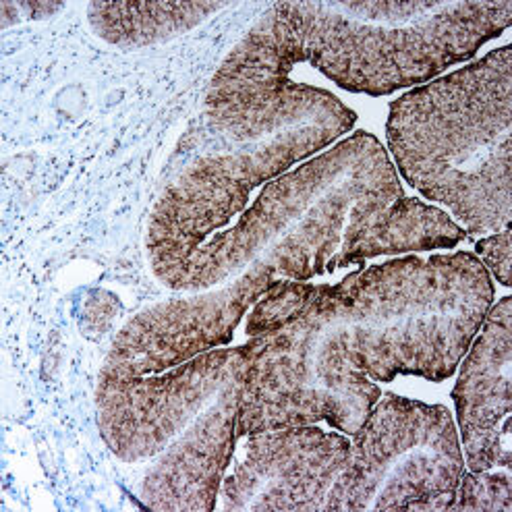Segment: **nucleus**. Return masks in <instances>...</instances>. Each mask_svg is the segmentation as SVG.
<instances>
[{"label": "nucleus", "mask_w": 512, "mask_h": 512, "mask_svg": "<svg viewBox=\"0 0 512 512\" xmlns=\"http://www.w3.org/2000/svg\"><path fill=\"white\" fill-rule=\"evenodd\" d=\"M492 301L490 272L467 251L320 284L297 320L258 336L237 438L318 421L353 436L382 396L369 380L450 378Z\"/></svg>", "instance_id": "obj_1"}, {"label": "nucleus", "mask_w": 512, "mask_h": 512, "mask_svg": "<svg viewBox=\"0 0 512 512\" xmlns=\"http://www.w3.org/2000/svg\"><path fill=\"white\" fill-rule=\"evenodd\" d=\"M398 197L403 189L394 166L365 131L272 179L253 199L243 237L214 287L158 303L129 320L98 382L156 376L231 343L247 309L278 282L334 270L357 212Z\"/></svg>", "instance_id": "obj_2"}, {"label": "nucleus", "mask_w": 512, "mask_h": 512, "mask_svg": "<svg viewBox=\"0 0 512 512\" xmlns=\"http://www.w3.org/2000/svg\"><path fill=\"white\" fill-rule=\"evenodd\" d=\"M255 347L258 338H251L156 376L98 382L100 434L121 463L139 469L146 508L214 510Z\"/></svg>", "instance_id": "obj_3"}, {"label": "nucleus", "mask_w": 512, "mask_h": 512, "mask_svg": "<svg viewBox=\"0 0 512 512\" xmlns=\"http://www.w3.org/2000/svg\"><path fill=\"white\" fill-rule=\"evenodd\" d=\"M512 48L436 79L390 104L386 135L401 175L444 204L469 233L512 218Z\"/></svg>", "instance_id": "obj_4"}, {"label": "nucleus", "mask_w": 512, "mask_h": 512, "mask_svg": "<svg viewBox=\"0 0 512 512\" xmlns=\"http://www.w3.org/2000/svg\"><path fill=\"white\" fill-rule=\"evenodd\" d=\"M276 7L297 36L303 63L340 88L369 96L430 81L512 23V0H330Z\"/></svg>", "instance_id": "obj_5"}, {"label": "nucleus", "mask_w": 512, "mask_h": 512, "mask_svg": "<svg viewBox=\"0 0 512 512\" xmlns=\"http://www.w3.org/2000/svg\"><path fill=\"white\" fill-rule=\"evenodd\" d=\"M463 473L465 459L450 411L386 394L353 434L347 467L324 512L450 510Z\"/></svg>", "instance_id": "obj_6"}, {"label": "nucleus", "mask_w": 512, "mask_h": 512, "mask_svg": "<svg viewBox=\"0 0 512 512\" xmlns=\"http://www.w3.org/2000/svg\"><path fill=\"white\" fill-rule=\"evenodd\" d=\"M245 438L241 461L220 483L222 510L324 512L349 461L345 436L293 425Z\"/></svg>", "instance_id": "obj_7"}, {"label": "nucleus", "mask_w": 512, "mask_h": 512, "mask_svg": "<svg viewBox=\"0 0 512 512\" xmlns=\"http://www.w3.org/2000/svg\"><path fill=\"white\" fill-rule=\"evenodd\" d=\"M452 390L469 471L510 469L512 425V297L483 318Z\"/></svg>", "instance_id": "obj_8"}, {"label": "nucleus", "mask_w": 512, "mask_h": 512, "mask_svg": "<svg viewBox=\"0 0 512 512\" xmlns=\"http://www.w3.org/2000/svg\"><path fill=\"white\" fill-rule=\"evenodd\" d=\"M465 231L442 210L413 197H398L384 208L349 253V266L386 253L454 247Z\"/></svg>", "instance_id": "obj_9"}, {"label": "nucleus", "mask_w": 512, "mask_h": 512, "mask_svg": "<svg viewBox=\"0 0 512 512\" xmlns=\"http://www.w3.org/2000/svg\"><path fill=\"white\" fill-rule=\"evenodd\" d=\"M224 7V3H92L88 17L98 38L112 46L139 48L185 34Z\"/></svg>", "instance_id": "obj_10"}, {"label": "nucleus", "mask_w": 512, "mask_h": 512, "mask_svg": "<svg viewBox=\"0 0 512 512\" xmlns=\"http://www.w3.org/2000/svg\"><path fill=\"white\" fill-rule=\"evenodd\" d=\"M320 284L307 280H282L272 287L249 311L245 332L251 338L272 334L297 320Z\"/></svg>", "instance_id": "obj_11"}, {"label": "nucleus", "mask_w": 512, "mask_h": 512, "mask_svg": "<svg viewBox=\"0 0 512 512\" xmlns=\"http://www.w3.org/2000/svg\"><path fill=\"white\" fill-rule=\"evenodd\" d=\"M450 510H500L512 512V481L508 469L467 471L454 492Z\"/></svg>", "instance_id": "obj_12"}, {"label": "nucleus", "mask_w": 512, "mask_h": 512, "mask_svg": "<svg viewBox=\"0 0 512 512\" xmlns=\"http://www.w3.org/2000/svg\"><path fill=\"white\" fill-rule=\"evenodd\" d=\"M477 253L483 268L492 272L502 287H510V226L496 235L481 239L477 243Z\"/></svg>", "instance_id": "obj_13"}]
</instances>
